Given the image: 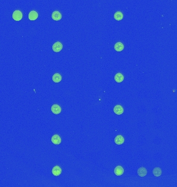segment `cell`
<instances>
[{"mask_svg":"<svg viewBox=\"0 0 177 187\" xmlns=\"http://www.w3.org/2000/svg\"><path fill=\"white\" fill-rule=\"evenodd\" d=\"M22 13L20 11H15L13 14V18L16 21H20L22 18Z\"/></svg>","mask_w":177,"mask_h":187,"instance_id":"cell-1","label":"cell"},{"mask_svg":"<svg viewBox=\"0 0 177 187\" xmlns=\"http://www.w3.org/2000/svg\"><path fill=\"white\" fill-rule=\"evenodd\" d=\"M62 48H63V45L62 43L60 42H55L52 45V50L54 52H56V53L60 52L62 50Z\"/></svg>","mask_w":177,"mask_h":187,"instance_id":"cell-2","label":"cell"},{"mask_svg":"<svg viewBox=\"0 0 177 187\" xmlns=\"http://www.w3.org/2000/svg\"><path fill=\"white\" fill-rule=\"evenodd\" d=\"M51 110L53 114H59L61 112L62 109L59 105H57V104H54L51 106Z\"/></svg>","mask_w":177,"mask_h":187,"instance_id":"cell-3","label":"cell"},{"mask_svg":"<svg viewBox=\"0 0 177 187\" xmlns=\"http://www.w3.org/2000/svg\"><path fill=\"white\" fill-rule=\"evenodd\" d=\"M51 142L54 144V145H59L60 144H61V138L60 137V136L57 134H55V135H54L52 137H51Z\"/></svg>","mask_w":177,"mask_h":187,"instance_id":"cell-4","label":"cell"},{"mask_svg":"<svg viewBox=\"0 0 177 187\" xmlns=\"http://www.w3.org/2000/svg\"><path fill=\"white\" fill-rule=\"evenodd\" d=\"M51 17L53 19V20L55 21H59L62 19V14L60 12L58 11H55L52 13L51 15Z\"/></svg>","mask_w":177,"mask_h":187,"instance_id":"cell-5","label":"cell"},{"mask_svg":"<svg viewBox=\"0 0 177 187\" xmlns=\"http://www.w3.org/2000/svg\"><path fill=\"white\" fill-rule=\"evenodd\" d=\"M114 112L117 115H121L123 113L124 109L121 105H116L114 108Z\"/></svg>","mask_w":177,"mask_h":187,"instance_id":"cell-6","label":"cell"},{"mask_svg":"<svg viewBox=\"0 0 177 187\" xmlns=\"http://www.w3.org/2000/svg\"><path fill=\"white\" fill-rule=\"evenodd\" d=\"M52 173L54 176H58L62 173V170L60 166H55L52 170Z\"/></svg>","mask_w":177,"mask_h":187,"instance_id":"cell-7","label":"cell"},{"mask_svg":"<svg viewBox=\"0 0 177 187\" xmlns=\"http://www.w3.org/2000/svg\"><path fill=\"white\" fill-rule=\"evenodd\" d=\"M124 169L121 166H117L115 167L114 170V173L116 175L120 176L122 175L124 173Z\"/></svg>","mask_w":177,"mask_h":187,"instance_id":"cell-8","label":"cell"},{"mask_svg":"<svg viewBox=\"0 0 177 187\" xmlns=\"http://www.w3.org/2000/svg\"><path fill=\"white\" fill-rule=\"evenodd\" d=\"M115 142L118 145H121L124 143V138L122 135H118L115 138Z\"/></svg>","mask_w":177,"mask_h":187,"instance_id":"cell-9","label":"cell"},{"mask_svg":"<svg viewBox=\"0 0 177 187\" xmlns=\"http://www.w3.org/2000/svg\"><path fill=\"white\" fill-rule=\"evenodd\" d=\"M38 16H39L38 13H37L36 11H32L29 13L28 17H29V19L30 20H35L38 18Z\"/></svg>","mask_w":177,"mask_h":187,"instance_id":"cell-10","label":"cell"},{"mask_svg":"<svg viewBox=\"0 0 177 187\" xmlns=\"http://www.w3.org/2000/svg\"><path fill=\"white\" fill-rule=\"evenodd\" d=\"M114 49L117 52H121L124 50V46L122 43L117 42L115 45Z\"/></svg>","mask_w":177,"mask_h":187,"instance_id":"cell-11","label":"cell"},{"mask_svg":"<svg viewBox=\"0 0 177 187\" xmlns=\"http://www.w3.org/2000/svg\"><path fill=\"white\" fill-rule=\"evenodd\" d=\"M137 174L140 177H145L147 174V170L144 167H140L138 170Z\"/></svg>","mask_w":177,"mask_h":187,"instance_id":"cell-12","label":"cell"},{"mask_svg":"<svg viewBox=\"0 0 177 187\" xmlns=\"http://www.w3.org/2000/svg\"><path fill=\"white\" fill-rule=\"evenodd\" d=\"M115 80L117 83H121L124 80L123 75L121 73H117L115 76Z\"/></svg>","mask_w":177,"mask_h":187,"instance_id":"cell-13","label":"cell"},{"mask_svg":"<svg viewBox=\"0 0 177 187\" xmlns=\"http://www.w3.org/2000/svg\"><path fill=\"white\" fill-rule=\"evenodd\" d=\"M52 80L55 83H59L62 80L61 75L58 73H56L52 76Z\"/></svg>","mask_w":177,"mask_h":187,"instance_id":"cell-14","label":"cell"},{"mask_svg":"<svg viewBox=\"0 0 177 187\" xmlns=\"http://www.w3.org/2000/svg\"><path fill=\"white\" fill-rule=\"evenodd\" d=\"M114 18L117 21H120L123 18V14L121 12H117L114 14Z\"/></svg>","mask_w":177,"mask_h":187,"instance_id":"cell-15","label":"cell"},{"mask_svg":"<svg viewBox=\"0 0 177 187\" xmlns=\"http://www.w3.org/2000/svg\"><path fill=\"white\" fill-rule=\"evenodd\" d=\"M162 171L160 167H155L153 170V174L155 177H160L162 175Z\"/></svg>","mask_w":177,"mask_h":187,"instance_id":"cell-16","label":"cell"}]
</instances>
